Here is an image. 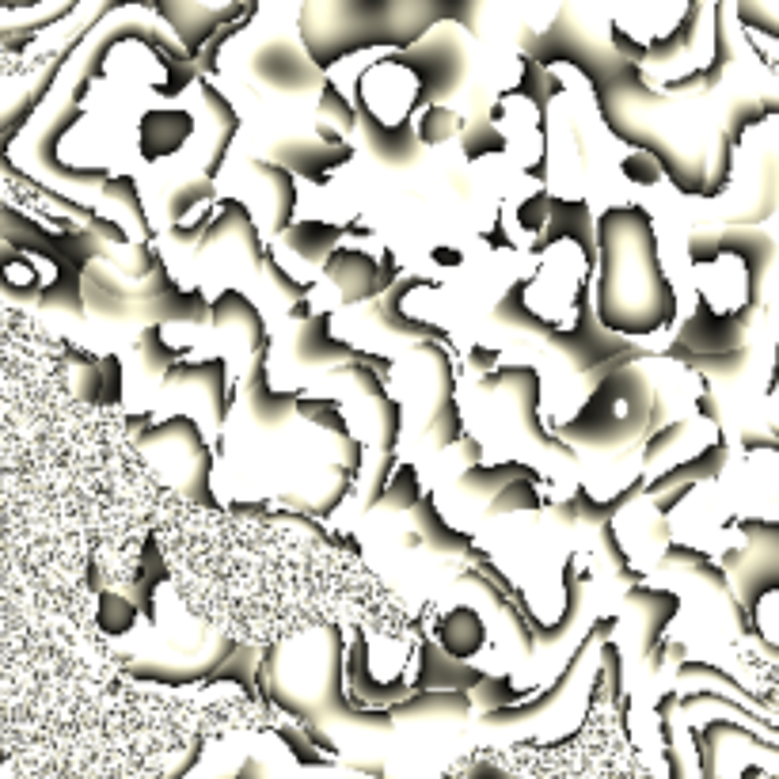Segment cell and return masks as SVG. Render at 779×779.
Listing matches in <instances>:
<instances>
[{
	"mask_svg": "<svg viewBox=\"0 0 779 779\" xmlns=\"http://www.w3.org/2000/svg\"><path fill=\"white\" fill-rule=\"evenodd\" d=\"M605 274L597 285V312L612 331H650L662 323V308H658V270H654V255H650V236L643 225L624 221V217H608L605 232Z\"/></svg>",
	"mask_w": 779,
	"mask_h": 779,
	"instance_id": "cell-1",
	"label": "cell"
}]
</instances>
